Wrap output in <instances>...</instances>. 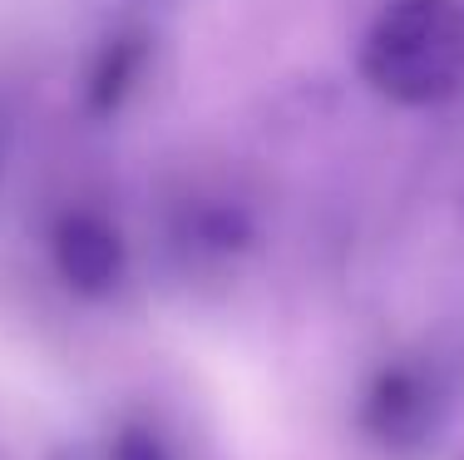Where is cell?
<instances>
[{
    "instance_id": "6da1fadb",
    "label": "cell",
    "mask_w": 464,
    "mask_h": 460,
    "mask_svg": "<svg viewBox=\"0 0 464 460\" xmlns=\"http://www.w3.org/2000/svg\"><path fill=\"white\" fill-rule=\"evenodd\" d=\"M361 80L405 109L464 90V0H385L361 35Z\"/></svg>"
},
{
    "instance_id": "7a4b0ae2",
    "label": "cell",
    "mask_w": 464,
    "mask_h": 460,
    "mask_svg": "<svg viewBox=\"0 0 464 460\" xmlns=\"http://www.w3.org/2000/svg\"><path fill=\"white\" fill-rule=\"evenodd\" d=\"M440 416H445V401H440L435 377L411 371V367L381 371L366 396V426L381 436L385 451H401V455L435 441Z\"/></svg>"
},
{
    "instance_id": "3957f363",
    "label": "cell",
    "mask_w": 464,
    "mask_h": 460,
    "mask_svg": "<svg viewBox=\"0 0 464 460\" xmlns=\"http://www.w3.org/2000/svg\"><path fill=\"white\" fill-rule=\"evenodd\" d=\"M50 258L64 288L80 298H109L124 282V238L99 213H64L50 233Z\"/></svg>"
},
{
    "instance_id": "277c9868",
    "label": "cell",
    "mask_w": 464,
    "mask_h": 460,
    "mask_svg": "<svg viewBox=\"0 0 464 460\" xmlns=\"http://www.w3.org/2000/svg\"><path fill=\"white\" fill-rule=\"evenodd\" d=\"M143 64H149V35L124 30V35L104 40V50H99V60L90 70V109L94 114H109V109H119L129 100Z\"/></svg>"
},
{
    "instance_id": "5b68a950",
    "label": "cell",
    "mask_w": 464,
    "mask_h": 460,
    "mask_svg": "<svg viewBox=\"0 0 464 460\" xmlns=\"http://www.w3.org/2000/svg\"><path fill=\"white\" fill-rule=\"evenodd\" d=\"M109 460H173L163 451L159 436H149L143 426H124V431L109 441Z\"/></svg>"
}]
</instances>
